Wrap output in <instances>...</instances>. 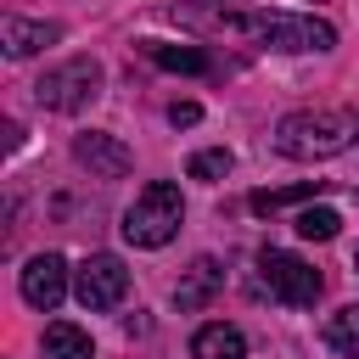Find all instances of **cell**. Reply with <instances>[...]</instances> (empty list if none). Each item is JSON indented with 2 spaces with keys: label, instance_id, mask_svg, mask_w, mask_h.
<instances>
[{
  "label": "cell",
  "instance_id": "2",
  "mask_svg": "<svg viewBox=\"0 0 359 359\" xmlns=\"http://www.w3.org/2000/svg\"><path fill=\"white\" fill-rule=\"evenodd\" d=\"M224 28L264 39L269 50H331L337 28L320 17H297V11H224Z\"/></svg>",
  "mask_w": 359,
  "mask_h": 359
},
{
  "label": "cell",
  "instance_id": "12",
  "mask_svg": "<svg viewBox=\"0 0 359 359\" xmlns=\"http://www.w3.org/2000/svg\"><path fill=\"white\" fill-rule=\"evenodd\" d=\"M213 292H219V264H213V258H196V264L185 269V280L174 286V303H180V309H202Z\"/></svg>",
  "mask_w": 359,
  "mask_h": 359
},
{
  "label": "cell",
  "instance_id": "3",
  "mask_svg": "<svg viewBox=\"0 0 359 359\" xmlns=\"http://www.w3.org/2000/svg\"><path fill=\"white\" fill-rule=\"evenodd\" d=\"M180 219H185L180 185L151 180V185L129 202V213H123V241H135V247H163V241H174Z\"/></svg>",
  "mask_w": 359,
  "mask_h": 359
},
{
  "label": "cell",
  "instance_id": "9",
  "mask_svg": "<svg viewBox=\"0 0 359 359\" xmlns=\"http://www.w3.org/2000/svg\"><path fill=\"white\" fill-rule=\"evenodd\" d=\"M62 39V28L56 22H28V17H0V45H6V56L11 62H22V56H34V50H45V45H56Z\"/></svg>",
  "mask_w": 359,
  "mask_h": 359
},
{
  "label": "cell",
  "instance_id": "15",
  "mask_svg": "<svg viewBox=\"0 0 359 359\" xmlns=\"http://www.w3.org/2000/svg\"><path fill=\"white\" fill-rule=\"evenodd\" d=\"M314 191H325V180H297V185H280V191H252V196H247V208H252V213H275V208L309 202Z\"/></svg>",
  "mask_w": 359,
  "mask_h": 359
},
{
  "label": "cell",
  "instance_id": "4",
  "mask_svg": "<svg viewBox=\"0 0 359 359\" xmlns=\"http://www.w3.org/2000/svg\"><path fill=\"white\" fill-rule=\"evenodd\" d=\"M95 95H101V62H95V56H67V62H56L50 73L34 79V101H39L45 112H79V107H90Z\"/></svg>",
  "mask_w": 359,
  "mask_h": 359
},
{
  "label": "cell",
  "instance_id": "5",
  "mask_svg": "<svg viewBox=\"0 0 359 359\" xmlns=\"http://www.w3.org/2000/svg\"><path fill=\"white\" fill-rule=\"evenodd\" d=\"M258 280H264L269 297L286 303V309H314V297H320V269L303 264V258L286 252V247H264V252H258Z\"/></svg>",
  "mask_w": 359,
  "mask_h": 359
},
{
  "label": "cell",
  "instance_id": "11",
  "mask_svg": "<svg viewBox=\"0 0 359 359\" xmlns=\"http://www.w3.org/2000/svg\"><path fill=\"white\" fill-rule=\"evenodd\" d=\"M39 359H90V331H79L73 320H50L45 342H39Z\"/></svg>",
  "mask_w": 359,
  "mask_h": 359
},
{
  "label": "cell",
  "instance_id": "17",
  "mask_svg": "<svg viewBox=\"0 0 359 359\" xmlns=\"http://www.w3.org/2000/svg\"><path fill=\"white\" fill-rule=\"evenodd\" d=\"M185 174H191V180H224V174H230V151H224V146L196 151V157L185 163Z\"/></svg>",
  "mask_w": 359,
  "mask_h": 359
},
{
  "label": "cell",
  "instance_id": "1",
  "mask_svg": "<svg viewBox=\"0 0 359 359\" xmlns=\"http://www.w3.org/2000/svg\"><path fill=\"white\" fill-rule=\"evenodd\" d=\"M353 135H359V112H348V107L286 112V118L275 123V151H280V157H297V163H320V157L348 151Z\"/></svg>",
  "mask_w": 359,
  "mask_h": 359
},
{
  "label": "cell",
  "instance_id": "13",
  "mask_svg": "<svg viewBox=\"0 0 359 359\" xmlns=\"http://www.w3.org/2000/svg\"><path fill=\"white\" fill-rule=\"evenodd\" d=\"M146 56L168 73H213V56L208 50H191V45H163V39H146Z\"/></svg>",
  "mask_w": 359,
  "mask_h": 359
},
{
  "label": "cell",
  "instance_id": "10",
  "mask_svg": "<svg viewBox=\"0 0 359 359\" xmlns=\"http://www.w3.org/2000/svg\"><path fill=\"white\" fill-rule=\"evenodd\" d=\"M191 359H247V337H241L236 325L213 320V325H202V331L191 337Z\"/></svg>",
  "mask_w": 359,
  "mask_h": 359
},
{
  "label": "cell",
  "instance_id": "14",
  "mask_svg": "<svg viewBox=\"0 0 359 359\" xmlns=\"http://www.w3.org/2000/svg\"><path fill=\"white\" fill-rule=\"evenodd\" d=\"M325 342L342 359H359V303H342L337 314H325Z\"/></svg>",
  "mask_w": 359,
  "mask_h": 359
},
{
  "label": "cell",
  "instance_id": "19",
  "mask_svg": "<svg viewBox=\"0 0 359 359\" xmlns=\"http://www.w3.org/2000/svg\"><path fill=\"white\" fill-rule=\"evenodd\" d=\"M353 269H359V252H353Z\"/></svg>",
  "mask_w": 359,
  "mask_h": 359
},
{
  "label": "cell",
  "instance_id": "18",
  "mask_svg": "<svg viewBox=\"0 0 359 359\" xmlns=\"http://www.w3.org/2000/svg\"><path fill=\"white\" fill-rule=\"evenodd\" d=\"M196 118H202V107H196V101H174V107H168V123H174V129H191Z\"/></svg>",
  "mask_w": 359,
  "mask_h": 359
},
{
  "label": "cell",
  "instance_id": "16",
  "mask_svg": "<svg viewBox=\"0 0 359 359\" xmlns=\"http://www.w3.org/2000/svg\"><path fill=\"white\" fill-rule=\"evenodd\" d=\"M337 230H342V219H337L331 208H303V213H297V236H303V241H331Z\"/></svg>",
  "mask_w": 359,
  "mask_h": 359
},
{
  "label": "cell",
  "instance_id": "8",
  "mask_svg": "<svg viewBox=\"0 0 359 359\" xmlns=\"http://www.w3.org/2000/svg\"><path fill=\"white\" fill-rule=\"evenodd\" d=\"M73 157L90 168V180H123V174L135 168L129 146H123L118 135H107V129H84V135L73 140Z\"/></svg>",
  "mask_w": 359,
  "mask_h": 359
},
{
  "label": "cell",
  "instance_id": "6",
  "mask_svg": "<svg viewBox=\"0 0 359 359\" xmlns=\"http://www.w3.org/2000/svg\"><path fill=\"white\" fill-rule=\"evenodd\" d=\"M73 292H79V303H84L90 314L118 309V303L129 297V269H123V258H118V252H90V258L79 264V275H73Z\"/></svg>",
  "mask_w": 359,
  "mask_h": 359
},
{
  "label": "cell",
  "instance_id": "7",
  "mask_svg": "<svg viewBox=\"0 0 359 359\" xmlns=\"http://www.w3.org/2000/svg\"><path fill=\"white\" fill-rule=\"evenodd\" d=\"M17 286H22V303H28V309H45V314H50V309L67 297V258H62V252H39V258H28Z\"/></svg>",
  "mask_w": 359,
  "mask_h": 359
}]
</instances>
